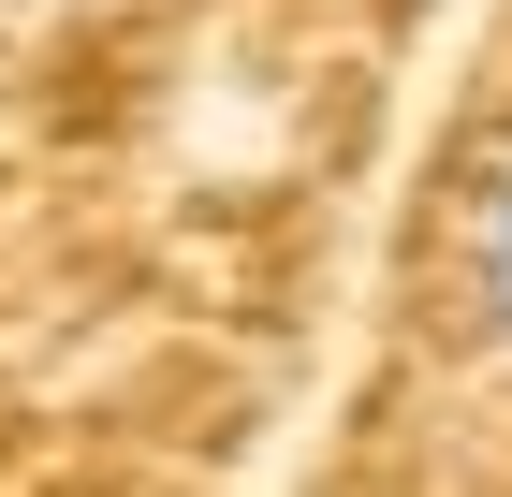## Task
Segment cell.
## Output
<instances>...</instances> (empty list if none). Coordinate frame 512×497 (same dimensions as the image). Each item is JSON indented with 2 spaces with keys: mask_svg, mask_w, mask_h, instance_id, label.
Segmentation results:
<instances>
[{
  "mask_svg": "<svg viewBox=\"0 0 512 497\" xmlns=\"http://www.w3.org/2000/svg\"><path fill=\"white\" fill-rule=\"evenodd\" d=\"M483 337L512 351V176H498V205H483Z\"/></svg>",
  "mask_w": 512,
  "mask_h": 497,
  "instance_id": "obj_1",
  "label": "cell"
}]
</instances>
